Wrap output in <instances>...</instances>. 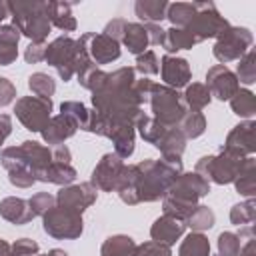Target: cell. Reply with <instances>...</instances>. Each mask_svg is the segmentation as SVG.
Masks as SVG:
<instances>
[{
  "label": "cell",
  "mask_w": 256,
  "mask_h": 256,
  "mask_svg": "<svg viewBox=\"0 0 256 256\" xmlns=\"http://www.w3.org/2000/svg\"><path fill=\"white\" fill-rule=\"evenodd\" d=\"M168 2L166 0H136L134 12L144 24H158L166 18Z\"/></svg>",
  "instance_id": "7402d4cb"
},
{
  "label": "cell",
  "mask_w": 256,
  "mask_h": 256,
  "mask_svg": "<svg viewBox=\"0 0 256 256\" xmlns=\"http://www.w3.org/2000/svg\"><path fill=\"white\" fill-rule=\"evenodd\" d=\"M190 66L184 58H176V56H170L166 54L162 58V80L168 84V88H182L190 82Z\"/></svg>",
  "instance_id": "9a60e30c"
},
{
  "label": "cell",
  "mask_w": 256,
  "mask_h": 256,
  "mask_svg": "<svg viewBox=\"0 0 256 256\" xmlns=\"http://www.w3.org/2000/svg\"><path fill=\"white\" fill-rule=\"evenodd\" d=\"M194 6H196L194 18L184 30H188L196 38V42H202L206 38H216L220 32H224L230 26L224 20V16H220L218 8L212 2H194Z\"/></svg>",
  "instance_id": "5b68a950"
},
{
  "label": "cell",
  "mask_w": 256,
  "mask_h": 256,
  "mask_svg": "<svg viewBox=\"0 0 256 256\" xmlns=\"http://www.w3.org/2000/svg\"><path fill=\"white\" fill-rule=\"evenodd\" d=\"M242 248V238L232 232H222L218 236V252L220 256H236Z\"/></svg>",
  "instance_id": "f35d334b"
},
{
  "label": "cell",
  "mask_w": 256,
  "mask_h": 256,
  "mask_svg": "<svg viewBox=\"0 0 256 256\" xmlns=\"http://www.w3.org/2000/svg\"><path fill=\"white\" fill-rule=\"evenodd\" d=\"M244 84H254L256 80V66H254V50L250 48L240 60H238V76Z\"/></svg>",
  "instance_id": "74e56055"
},
{
  "label": "cell",
  "mask_w": 256,
  "mask_h": 256,
  "mask_svg": "<svg viewBox=\"0 0 256 256\" xmlns=\"http://www.w3.org/2000/svg\"><path fill=\"white\" fill-rule=\"evenodd\" d=\"M0 256H10V244H6L2 238H0Z\"/></svg>",
  "instance_id": "f5cc1de1"
},
{
  "label": "cell",
  "mask_w": 256,
  "mask_h": 256,
  "mask_svg": "<svg viewBox=\"0 0 256 256\" xmlns=\"http://www.w3.org/2000/svg\"><path fill=\"white\" fill-rule=\"evenodd\" d=\"M216 38L218 40L214 44V56L222 66L232 60H240L252 46V32L240 26H228Z\"/></svg>",
  "instance_id": "3957f363"
},
{
  "label": "cell",
  "mask_w": 256,
  "mask_h": 256,
  "mask_svg": "<svg viewBox=\"0 0 256 256\" xmlns=\"http://www.w3.org/2000/svg\"><path fill=\"white\" fill-rule=\"evenodd\" d=\"M38 254V244L30 238H20L10 246V256H34Z\"/></svg>",
  "instance_id": "7bdbcfd3"
},
{
  "label": "cell",
  "mask_w": 256,
  "mask_h": 256,
  "mask_svg": "<svg viewBox=\"0 0 256 256\" xmlns=\"http://www.w3.org/2000/svg\"><path fill=\"white\" fill-rule=\"evenodd\" d=\"M134 250H136V244L132 238L128 236H110L104 244H102V256H134Z\"/></svg>",
  "instance_id": "f1b7e54d"
},
{
  "label": "cell",
  "mask_w": 256,
  "mask_h": 256,
  "mask_svg": "<svg viewBox=\"0 0 256 256\" xmlns=\"http://www.w3.org/2000/svg\"><path fill=\"white\" fill-rule=\"evenodd\" d=\"M144 28H146V34H148V42L152 46H162L164 44L166 30H162L158 24H144Z\"/></svg>",
  "instance_id": "c3c4849f"
},
{
  "label": "cell",
  "mask_w": 256,
  "mask_h": 256,
  "mask_svg": "<svg viewBox=\"0 0 256 256\" xmlns=\"http://www.w3.org/2000/svg\"><path fill=\"white\" fill-rule=\"evenodd\" d=\"M136 70H138L140 74H144V76H148V74H158L160 66H158V60H156V54H154L152 50H146V52L138 54V56H136Z\"/></svg>",
  "instance_id": "60d3db41"
},
{
  "label": "cell",
  "mask_w": 256,
  "mask_h": 256,
  "mask_svg": "<svg viewBox=\"0 0 256 256\" xmlns=\"http://www.w3.org/2000/svg\"><path fill=\"white\" fill-rule=\"evenodd\" d=\"M122 170H124V164H122V158L120 156H116V154H104L102 160L98 162V166L92 172V182L90 184L94 188L112 192L118 186V180L122 176Z\"/></svg>",
  "instance_id": "30bf717a"
},
{
  "label": "cell",
  "mask_w": 256,
  "mask_h": 256,
  "mask_svg": "<svg viewBox=\"0 0 256 256\" xmlns=\"http://www.w3.org/2000/svg\"><path fill=\"white\" fill-rule=\"evenodd\" d=\"M38 180L42 182H52V184H70L76 180V170L70 164L64 162H52L46 170H42L38 174Z\"/></svg>",
  "instance_id": "d4e9b609"
},
{
  "label": "cell",
  "mask_w": 256,
  "mask_h": 256,
  "mask_svg": "<svg viewBox=\"0 0 256 256\" xmlns=\"http://www.w3.org/2000/svg\"><path fill=\"white\" fill-rule=\"evenodd\" d=\"M18 40H20V32L12 24L0 26V64L2 66H8L16 60Z\"/></svg>",
  "instance_id": "603a6c76"
},
{
  "label": "cell",
  "mask_w": 256,
  "mask_h": 256,
  "mask_svg": "<svg viewBox=\"0 0 256 256\" xmlns=\"http://www.w3.org/2000/svg\"><path fill=\"white\" fill-rule=\"evenodd\" d=\"M194 12H196L194 2H174L168 4L166 18L172 22L174 28H188V24L194 18Z\"/></svg>",
  "instance_id": "484cf974"
},
{
  "label": "cell",
  "mask_w": 256,
  "mask_h": 256,
  "mask_svg": "<svg viewBox=\"0 0 256 256\" xmlns=\"http://www.w3.org/2000/svg\"><path fill=\"white\" fill-rule=\"evenodd\" d=\"M78 58H80V46L78 40L70 38V36H60L54 42H50L46 46V56L44 60L56 68L58 76L68 82L76 70H78Z\"/></svg>",
  "instance_id": "7a4b0ae2"
},
{
  "label": "cell",
  "mask_w": 256,
  "mask_h": 256,
  "mask_svg": "<svg viewBox=\"0 0 256 256\" xmlns=\"http://www.w3.org/2000/svg\"><path fill=\"white\" fill-rule=\"evenodd\" d=\"M76 128H78V124H76L68 114L60 112L58 116H54V118L48 120V124H46L44 130H42V136H44V140H46L48 144H56V146H58V144H62L64 140H68L70 136H74Z\"/></svg>",
  "instance_id": "2e32d148"
},
{
  "label": "cell",
  "mask_w": 256,
  "mask_h": 256,
  "mask_svg": "<svg viewBox=\"0 0 256 256\" xmlns=\"http://www.w3.org/2000/svg\"><path fill=\"white\" fill-rule=\"evenodd\" d=\"M184 228H186V224H184L182 220L164 214L162 218H158V220L154 222L150 234H152V240H154V242H160V244L170 246V244H174V242L184 234Z\"/></svg>",
  "instance_id": "e0dca14e"
},
{
  "label": "cell",
  "mask_w": 256,
  "mask_h": 256,
  "mask_svg": "<svg viewBox=\"0 0 256 256\" xmlns=\"http://www.w3.org/2000/svg\"><path fill=\"white\" fill-rule=\"evenodd\" d=\"M254 200L248 198L244 204H236L230 212V220L236 226H250L254 222Z\"/></svg>",
  "instance_id": "8d00e7d4"
},
{
  "label": "cell",
  "mask_w": 256,
  "mask_h": 256,
  "mask_svg": "<svg viewBox=\"0 0 256 256\" xmlns=\"http://www.w3.org/2000/svg\"><path fill=\"white\" fill-rule=\"evenodd\" d=\"M134 256H170V246L160 242H146L134 250Z\"/></svg>",
  "instance_id": "ee69618b"
},
{
  "label": "cell",
  "mask_w": 256,
  "mask_h": 256,
  "mask_svg": "<svg viewBox=\"0 0 256 256\" xmlns=\"http://www.w3.org/2000/svg\"><path fill=\"white\" fill-rule=\"evenodd\" d=\"M14 112L18 120L32 132H42L44 126L50 120L52 102L50 98H38V96H24L16 102Z\"/></svg>",
  "instance_id": "ba28073f"
},
{
  "label": "cell",
  "mask_w": 256,
  "mask_h": 256,
  "mask_svg": "<svg viewBox=\"0 0 256 256\" xmlns=\"http://www.w3.org/2000/svg\"><path fill=\"white\" fill-rule=\"evenodd\" d=\"M48 20L58 30H64V32L76 30V18L72 14L70 2H48Z\"/></svg>",
  "instance_id": "44dd1931"
},
{
  "label": "cell",
  "mask_w": 256,
  "mask_h": 256,
  "mask_svg": "<svg viewBox=\"0 0 256 256\" xmlns=\"http://www.w3.org/2000/svg\"><path fill=\"white\" fill-rule=\"evenodd\" d=\"M184 104H188L192 110H202L208 102H210V92H208V88L204 86V84H198V82H194L192 86H188L186 88V92H184Z\"/></svg>",
  "instance_id": "d6a6232c"
},
{
  "label": "cell",
  "mask_w": 256,
  "mask_h": 256,
  "mask_svg": "<svg viewBox=\"0 0 256 256\" xmlns=\"http://www.w3.org/2000/svg\"><path fill=\"white\" fill-rule=\"evenodd\" d=\"M204 128H206V120H204L202 112L192 110V112H188V114L182 116V126H180V130H182V134H184L186 138H198V136L204 132Z\"/></svg>",
  "instance_id": "e575fe53"
},
{
  "label": "cell",
  "mask_w": 256,
  "mask_h": 256,
  "mask_svg": "<svg viewBox=\"0 0 256 256\" xmlns=\"http://www.w3.org/2000/svg\"><path fill=\"white\" fill-rule=\"evenodd\" d=\"M86 44L88 56L92 62L96 64H108L112 60L120 58V42H116L114 38L106 36V34H82L80 36Z\"/></svg>",
  "instance_id": "8fae6325"
},
{
  "label": "cell",
  "mask_w": 256,
  "mask_h": 256,
  "mask_svg": "<svg viewBox=\"0 0 256 256\" xmlns=\"http://www.w3.org/2000/svg\"><path fill=\"white\" fill-rule=\"evenodd\" d=\"M28 86H30V90L34 92V96H38V98H50V96L54 94V90H56L54 80H52L48 74H44V72L32 74V76L28 78Z\"/></svg>",
  "instance_id": "836d02e7"
},
{
  "label": "cell",
  "mask_w": 256,
  "mask_h": 256,
  "mask_svg": "<svg viewBox=\"0 0 256 256\" xmlns=\"http://www.w3.org/2000/svg\"><path fill=\"white\" fill-rule=\"evenodd\" d=\"M230 106H232L234 114H238L242 118H250L256 112V98L250 90H238L230 98Z\"/></svg>",
  "instance_id": "4dcf8cb0"
},
{
  "label": "cell",
  "mask_w": 256,
  "mask_h": 256,
  "mask_svg": "<svg viewBox=\"0 0 256 256\" xmlns=\"http://www.w3.org/2000/svg\"><path fill=\"white\" fill-rule=\"evenodd\" d=\"M46 46H48L46 42H30L28 48H26V52H24L26 62H28V64H36V62L44 60V56H46Z\"/></svg>",
  "instance_id": "f6af8a7d"
},
{
  "label": "cell",
  "mask_w": 256,
  "mask_h": 256,
  "mask_svg": "<svg viewBox=\"0 0 256 256\" xmlns=\"http://www.w3.org/2000/svg\"><path fill=\"white\" fill-rule=\"evenodd\" d=\"M56 200H58L60 206L82 214V212L96 200V188H94L90 182L76 184V186H66V188H62V190L58 192Z\"/></svg>",
  "instance_id": "4fadbf2b"
},
{
  "label": "cell",
  "mask_w": 256,
  "mask_h": 256,
  "mask_svg": "<svg viewBox=\"0 0 256 256\" xmlns=\"http://www.w3.org/2000/svg\"><path fill=\"white\" fill-rule=\"evenodd\" d=\"M210 192V184L206 178H202L198 172H190V174H180L168 188L166 196L168 198H174L178 202H184V204H190V206H196V200L206 196Z\"/></svg>",
  "instance_id": "9c48e42d"
},
{
  "label": "cell",
  "mask_w": 256,
  "mask_h": 256,
  "mask_svg": "<svg viewBox=\"0 0 256 256\" xmlns=\"http://www.w3.org/2000/svg\"><path fill=\"white\" fill-rule=\"evenodd\" d=\"M206 84H208L206 86L208 92L214 94L218 100H230L240 90L236 74L232 70H228L226 66H222V64H216V66H212L208 70Z\"/></svg>",
  "instance_id": "7c38bea8"
},
{
  "label": "cell",
  "mask_w": 256,
  "mask_h": 256,
  "mask_svg": "<svg viewBox=\"0 0 256 256\" xmlns=\"http://www.w3.org/2000/svg\"><path fill=\"white\" fill-rule=\"evenodd\" d=\"M0 216L6 218L8 222L20 226V224H26L34 218V212L30 210V204L28 200H22V198H4L0 202Z\"/></svg>",
  "instance_id": "d6986e66"
},
{
  "label": "cell",
  "mask_w": 256,
  "mask_h": 256,
  "mask_svg": "<svg viewBox=\"0 0 256 256\" xmlns=\"http://www.w3.org/2000/svg\"><path fill=\"white\" fill-rule=\"evenodd\" d=\"M180 256H210V244L202 234H190L180 246Z\"/></svg>",
  "instance_id": "1f68e13d"
},
{
  "label": "cell",
  "mask_w": 256,
  "mask_h": 256,
  "mask_svg": "<svg viewBox=\"0 0 256 256\" xmlns=\"http://www.w3.org/2000/svg\"><path fill=\"white\" fill-rule=\"evenodd\" d=\"M184 146H186V136L182 134L180 128H166L164 136L156 142V148L164 154V160L170 162H180Z\"/></svg>",
  "instance_id": "ac0fdd59"
},
{
  "label": "cell",
  "mask_w": 256,
  "mask_h": 256,
  "mask_svg": "<svg viewBox=\"0 0 256 256\" xmlns=\"http://www.w3.org/2000/svg\"><path fill=\"white\" fill-rule=\"evenodd\" d=\"M126 24H128V22H126L124 18H114L112 22H108V24H106V28H104V32H102V34H106V36L114 38L116 42H120V40H122V36H124Z\"/></svg>",
  "instance_id": "bcb514c9"
},
{
  "label": "cell",
  "mask_w": 256,
  "mask_h": 256,
  "mask_svg": "<svg viewBox=\"0 0 256 256\" xmlns=\"http://www.w3.org/2000/svg\"><path fill=\"white\" fill-rule=\"evenodd\" d=\"M16 96V88L8 78H0V106H6L14 100Z\"/></svg>",
  "instance_id": "7dc6e473"
},
{
  "label": "cell",
  "mask_w": 256,
  "mask_h": 256,
  "mask_svg": "<svg viewBox=\"0 0 256 256\" xmlns=\"http://www.w3.org/2000/svg\"><path fill=\"white\" fill-rule=\"evenodd\" d=\"M60 110L64 112V114H68L76 124H78V128H86V122H88V112L90 110H86V106L84 104H80V102H74V100H68V102H62V106H60Z\"/></svg>",
  "instance_id": "ab89813d"
},
{
  "label": "cell",
  "mask_w": 256,
  "mask_h": 256,
  "mask_svg": "<svg viewBox=\"0 0 256 256\" xmlns=\"http://www.w3.org/2000/svg\"><path fill=\"white\" fill-rule=\"evenodd\" d=\"M34 256H44V254H34Z\"/></svg>",
  "instance_id": "9f6ffc18"
},
{
  "label": "cell",
  "mask_w": 256,
  "mask_h": 256,
  "mask_svg": "<svg viewBox=\"0 0 256 256\" xmlns=\"http://www.w3.org/2000/svg\"><path fill=\"white\" fill-rule=\"evenodd\" d=\"M136 128H138L140 136H142L146 142L154 144V146H156V142H158V140L164 136V132H166V126H164V124H160V122L154 120V118H148L144 112H142L140 118L136 120Z\"/></svg>",
  "instance_id": "f546056e"
},
{
  "label": "cell",
  "mask_w": 256,
  "mask_h": 256,
  "mask_svg": "<svg viewBox=\"0 0 256 256\" xmlns=\"http://www.w3.org/2000/svg\"><path fill=\"white\" fill-rule=\"evenodd\" d=\"M12 26L32 42H44L50 32L48 2H6Z\"/></svg>",
  "instance_id": "6da1fadb"
},
{
  "label": "cell",
  "mask_w": 256,
  "mask_h": 256,
  "mask_svg": "<svg viewBox=\"0 0 256 256\" xmlns=\"http://www.w3.org/2000/svg\"><path fill=\"white\" fill-rule=\"evenodd\" d=\"M8 14H10V12H8V4L0 0V24H2V20H4Z\"/></svg>",
  "instance_id": "db71d44e"
},
{
  "label": "cell",
  "mask_w": 256,
  "mask_h": 256,
  "mask_svg": "<svg viewBox=\"0 0 256 256\" xmlns=\"http://www.w3.org/2000/svg\"><path fill=\"white\" fill-rule=\"evenodd\" d=\"M222 152L244 158L246 154L254 152V122H242L238 126H234V130L228 134L226 144L222 146Z\"/></svg>",
  "instance_id": "5bb4252c"
},
{
  "label": "cell",
  "mask_w": 256,
  "mask_h": 256,
  "mask_svg": "<svg viewBox=\"0 0 256 256\" xmlns=\"http://www.w3.org/2000/svg\"><path fill=\"white\" fill-rule=\"evenodd\" d=\"M122 42H124V46L128 48V52H132V54H142V52H146V48H148V34H146V28H144V24H140V22H128L126 24V30H124V36H122Z\"/></svg>",
  "instance_id": "cb8c5ba5"
},
{
  "label": "cell",
  "mask_w": 256,
  "mask_h": 256,
  "mask_svg": "<svg viewBox=\"0 0 256 256\" xmlns=\"http://www.w3.org/2000/svg\"><path fill=\"white\" fill-rule=\"evenodd\" d=\"M188 220V226L192 230H206V228H212L214 226V212L208 208V206H196L194 212L186 218Z\"/></svg>",
  "instance_id": "d590c367"
},
{
  "label": "cell",
  "mask_w": 256,
  "mask_h": 256,
  "mask_svg": "<svg viewBox=\"0 0 256 256\" xmlns=\"http://www.w3.org/2000/svg\"><path fill=\"white\" fill-rule=\"evenodd\" d=\"M12 132V120L8 114H0V146L6 140V136Z\"/></svg>",
  "instance_id": "f907efd6"
},
{
  "label": "cell",
  "mask_w": 256,
  "mask_h": 256,
  "mask_svg": "<svg viewBox=\"0 0 256 256\" xmlns=\"http://www.w3.org/2000/svg\"><path fill=\"white\" fill-rule=\"evenodd\" d=\"M244 160L246 158H238V156H232L226 152H220L218 156H204L198 160L196 172L202 178L214 180L216 184H228V182H234Z\"/></svg>",
  "instance_id": "8992f818"
},
{
  "label": "cell",
  "mask_w": 256,
  "mask_h": 256,
  "mask_svg": "<svg viewBox=\"0 0 256 256\" xmlns=\"http://www.w3.org/2000/svg\"><path fill=\"white\" fill-rule=\"evenodd\" d=\"M236 256H256V254H254V238H248L246 244L240 248V252H238Z\"/></svg>",
  "instance_id": "816d5d0a"
},
{
  "label": "cell",
  "mask_w": 256,
  "mask_h": 256,
  "mask_svg": "<svg viewBox=\"0 0 256 256\" xmlns=\"http://www.w3.org/2000/svg\"><path fill=\"white\" fill-rule=\"evenodd\" d=\"M196 44V38L184 30V28H170L166 30V36H164V50L166 52H178V50H188Z\"/></svg>",
  "instance_id": "4316f807"
},
{
  "label": "cell",
  "mask_w": 256,
  "mask_h": 256,
  "mask_svg": "<svg viewBox=\"0 0 256 256\" xmlns=\"http://www.w3.org/2000/svg\"><path fill=\"white\" fill-rule=\"evenodd\" d=\"M108 138L114 142L116 148V156L120 158H128L134 152V128L132 124H124V122H116L112 132L108 134Z\"/></svg>",
  "instance_id": "ffe728a7"
},
{
  "label": "cell",
  "mask_w": 256,
  "mask_h": 256,
  "mask_svg": "<svg viewBox=\"0 0 256 256\" xmlns=\"http://www.w3.org/2000/svg\"><path fill=\"white\" fill-rule=\"evenodd\" d=\"M52 162H64V164H70V150L64 146V144H58L52 152Z\"/></svg>",
  "instance_id": "681fc988"
},
{
  "label": "cell",
  "mask_w": 256,
  "mask_h": 256,
  "mask_svg": "<svg viewBox=\"0 0 256 256\" xmlns=\"http://www.w3.org/2000/svg\"><path fill=\"white\" fill-rule=\"evenodd\" d=\"M48 256H68L64 250H58V248H54V250H50V254Z\"/></svg>",
  "instance_id": "11a10c76"
},
{
  "label": "cell",
  "mask_w": 256,
  "mask_h": 256,
  "mask_svg": "<svg viewBox=\"0 0 256 256\" xmlns=\"http://www.w3.org/2000/svg\"><path fill=\"white\" fill-rule=\"evenodd\" d=\"M54 202H56V198H54L52 194H48V192H38V194H34V196L28 200L30 210L34 212V216H36V214H38V216H44V214L54 206Z\"/></svg>",
  "instance_id": "b9f144b4"
},
{
  "label": "cell",
  "mask_w": 256,
  "mask_h": 256,
  "mask_svg": "<svg viewBox=\"0 0 256 256\" xmlns=\"http://www.w3.org/2000/svg\"><path fill=\"white\" fill-rule=\"evenodd\" d=\"M150 104H152L154 120H158L164 126H174L186 114L184 100L180 98V94L174 88H168V86L154 84V88L150 92Z\"/></svg>",
  "instance_id": "277c9868"
},
{
  "label": "cell",
  "mask_w": 256,
  "mask_h": 256,
  "mask_svg": "<svg viewBox=\"0 0 256 256\" xmlns=\"http://www.w3.org/2000/svg\"><path fill=\"white\" fill-rule=\"evenodd\" d=\"M44 230L54 238H78L82 234V216L64 206H52L44 216Z\"/></svg>",
  "instance_id": "52a82bcc"
},
{
  "label": "cell",
  "mask_w": 256,
  "mask_h": 256,
  "mask_svg": "<svg viewBox=\"0 0 256 256\" xmlns=\"http://www.w3.org/2000/svg\"><path fill=\"white\" fill-rule=\"evenodd\" d=\"M254 166H256L254 158L248 156V158L244 160V164H242L238 176L234 178L236 190H238L240 194H244V196H250V198L254 196V190H256V172H254Z\"/></svg>",
  "instance_id": "83f0119b"
}]
</instances>
